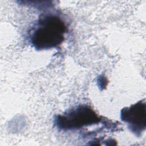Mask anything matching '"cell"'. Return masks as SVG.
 Masks as SVG:
<instances>
[{
	"instance_id": "cell-2",
	"label": "cell",
	"mask_w": 146,
	"mask_h": 146,
	"mask_svg": "<svg viewBox=\"0 0 146 146\" xmlns=\"http://www.w3.org/2000/svg\"><path fill=\"white\" fill-rule=\"evenodd\" d=\"M102 119L90 106L82 104L69 110L62 115H57L54 121L59 129L70 131L98 124Z\"/></svg>"
},
{
	"instance_id": "cell-1",
	"label": "cell",
	"mask_w": 146,
	"mask_h": 146,
	"mask_svg": "<svg viewBox=\"0 0 146 146\" xmlns=\"http://www.w3.org/2000/svg\"><path fill=\"white\" fill-rule=\"evenodd\" d=\"M66 31V24L59 16L43 14L29 32V40L36 50L51 49L62 43Z\"/></svg>"
},
{
	"instance_id": "cell-3",
	"label": "cell",
	"mask_w": 146,
	"mask_h": 146,
	"mask_svg": "<svg viewBox=\"0 0 146 146\" xmlns=\"http://www.w3.org/2000/svg\"><path fill=\"white\" fill-rule=\"evenodd\" d=\"M145 100H140L130 107L123 108L120 112L121 120L135 135L140 136L146 128Z\"/></svg>"
}]
</instances>
